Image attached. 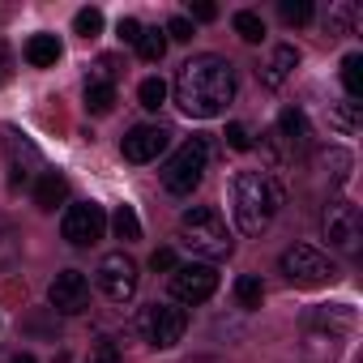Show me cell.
<instances>
[{"label":"cell","instance_id":"cell-1","mask_svg":"<svg viewBox=\"0 0 363 363\" xmlns=\"http://www.w3.org/2000/svg\"><path fill=\"white\" fill-rule=\"evenodd\" d=\"M231 99H235L231 60H223L214 52H201V56H193V60H184L175 69V103H179L184 116H193V120L223 116Z\"/></svg>","mask_w":363,"mask_h":363},{"label":"cell","instance_id":"cell-2","mask_svg":"<svg viewBox=\"0 0 363 363\" xmlns=\"http://www.w3.org/2000/svg\"><path fill=\"white\" fill-rule=\"evenodd\" d=\"M278 206H282V189L265 171H240L231 179V210H235V227L244 235H261L274 223Z\"/></svg>","mask_w":363,"mask_h":363},{"label":"cell","instance_id":"cell-3","mask_svg":"<svg viewBox=\"0 0 363 363\" xmlns=\"http://www.w3.org/2000/svg\"><path fill=\"white\" fill-rule=\"evenodd\" d=\"M179 244L193 257H201L206 265L227 261L231 248H235V240H231V231H227V223L214 206H193V210L179 214Z\"/></svg>","mask_w":363,"mask_h":363},{"label":"cell","instance_id":"cell-4","mask_svg":"<svg viewBox=\"0 0 363 363\" xmlns=\"http://www.w3.org/2000/svg\"><path fill=\"white\" fill-rule=\"evenodd\" d=\"M206 162H210V145H206V137H189L184 145H179V150L162 162V189H167L171 197H189V193L201 184Z\"/></svg>","mask_w":363,"mask_h":363},{"label":"cell","instance_id":"cell-5","mask_svg":"<svg viewBox=\"0 0 363 363\" xmlns=\"http://www.w3.org/2000/svg\"><path fill=\"white\" fill-rule=\"evenodd\" d=\"M282 278L291 282V286H329L333 278H337V269H333V261L320 252V248H312V244H291L286 252H282Z\"/></svg>","mask_w":363,"mask_h":363},{"label":"cell","instance_id":"cell-6","mask_svg":"<svg viewBox=\"0 0 363 363\" xmlns=\"http://www.w3.org/2000/svg\"><path fill=\"white\" fill-rule=\"evenodd\" d=\"M320 231L329 240V248L337 252H359V240H363V218H359V206L346 201V197H333L320 214Z\"/></svg>","mask_w":363,"mask_h":363},{"label":"cell","instance_id":"cell-7","mask_svg":"<svg viewBox=\"0 0 363 363\" xmlns=\"http://www.w3.org/2000/svg\"><path fill=\"white\" fill-rule=\"evenodd\" d=\"M141 286V274H137V261L128 252H107L99 261V291L111 299V303H128Z\"/></svg>","mask_w":363,"mask_h":363},{"label":"cell","instance_id":"cell-8","mask_svg":"<svg viewBox=\"0 0 363 363\" xmlns=\"http://www.w3.org/2000/svg\"><path fill=\"white\" fill-rule=\"evenodd\" d=\"M184 329H189V316H184V308H175V303H150L141 312V333L158 350H171L179 337H184Z\"/></svg>","mask_w":363,"mask_h":363},{"label":"cell","instance_id":"cell-9","mask_svg":"<svg viewBox=\"0 0 363 363\" xmlns=\"http://www.w3.org/2000/svg\"><path fill=\"white\" fill-rule=\"evenodd\" d=\"M103 231H107V214H103V206H94V201H77V206H69L65 218H60V235H65L73 248L99 244Z\"/></svg>","mask_w":363,"mask_h":363},{"label":"cell","instance_id":"cell-10","mask_svg":"<svg viewBox=\"0 0 363 363\" xmlns=\"http://www.w3.org/2000/svg\"><path fill=\"white\" fill-rule=\"evenodd\" d=\"M214 291H218V269L206 261L171 269V299H179V303H206Z\"/></svg>","mask_w":363,"mask_h":363},{"label":"cell","instance_id":"cell-11","mask_svg":"<svg viewBox=\"0 0 363 363\" xmlns=\"http://www.w3.org/2000/svg\"><path fill=\"white\" fill-rule=\"evenodd\" d=\"M48 303H52L56 316H82V312H90V282H86V274L82 269L56 274L52 286H48Z\"/></svg>","mask_w":363,"mask_h":363},{"label":"cell","instance_id":"cell-12","mask_svg":"<svg viewBox=\"0 0 363 363\" xmlns=\"http://www.w3.org/2000/svg\"><path fill=\"white\" fill-rule=\"evenodd\" d=\"M167 141H171V133H167L162 124H137V128L120 141V154H124L128 162H154V158L167 150Z\"/></svg>","mask_w":363,"mask_h":363},{"label":"cell","instance_id":"cell-13","mask_svg":"<svg viewBox=\"0 0 363 363\" xmlns=\"http://www.w3.org/2000/svg\"><path fill=\"white\" fill-rule=\"evenodd\" d=\"M299 69V48L295 43H278L265 60H261V69H257V77H261V86L265 90H278V86H286L291 82V73Z\"/></svg>","mask_w":363,"mask_h":363},{"label":"cell","instance_id":"cell-14","mask_svg":"<svg viewBox=\"0 0 363 363\" xmlns=\"http://www.w3.org/2000/svg\"><path fill=\"white\" fill-rule=\"evenodd\" d=\"M278 137L291 145V154H303L308 150V141H312V128H308V116L299 111V107H286L282 116H278Z\"/></svg>","mask_w":363,"mask_h":363},{"label":"cell","instance_id":"cell-15","mask_svg":"<svg viewBox=\"0 0 363 363\" xmlns=\"http://www.w3.org/2000/svg\"><path fill=\"white\" fill-rule=\"evenodd\" d=\"M65 201H69V179H65L60 171L39 175V184H35V206H39V210H56V206H65Z\"/></svg>","mask_w":363,"mask_h":363},{"label":"cell","instance_id":"cell-16","mask_svg":"<svg viewBox=\"0 0 363 363\" xmlns=\"http://www.w3.org/2000/svg\"><path fill=\"white\" fill-rule=\"evenodd\" d=\"M65 56V43L56 35H30L26 39V60L35 69H56V60Z\"/></svg>","mask_w":363,"mask_h":363},{"label":"cell","instance_id":"cell-17","mask_svg":"<svg viewBox=\"0 0 363 363\" xmlns=\"http://www.w3.org/2000/svg\"><path fill=\"white\" fill-rule=\"evenodd\" d=\"M133 48H137V56H141L145 65H158V60L167 56V35H162L158 26H154V30H145V26H141V39H137Z\"/></svg>","mask_w":363,"mask_h":363},{"label":"cell","instance_id":"cell-18","mask_svg":"<svg viewBox=\"0 0 363 363\" xmlns=\"http://www.w3.org/2000/svg\"><path fill=\"white\" fill-rule=\"evenodd\" d=\"M111 107H116V86H107V82H86V111L107 116Z\"/></svg>","mask_w":363,"mask_h":363},{"label":"cell","instance_id":"cell-19","mask_svg":"<svg viewBox=\"0 0 363 363\" xmlns=\"http://www.w3.org/2000/svg\"><path fill=\"white\" fill-rule=\"evenodd\" d=\"M329 124H333L342 137H350V133L363 124V116H359V103H350V99H346V103H333V107H329Z\"/></svg>","mask_w":363,"mask_h":363},{"label":"cell","instance_id":"cell-20","mask_svg":"<svg viewBox=\"0 0 363 363\" xmlns=\"http://www.w3.org/2000/svg\"><path fill=\"white\" fill-rule=\"evenodd\" d=\"M111 231H116V240H124V244L141 240V218H137V210H133V206H120V210L111 214Z\"/></svg>","mask_w":363,"mask_h":363},{"label":"cell","instance_id":"cell-21","mask_svg":"<svg viewBox=\"0 0 363 363\" xmlns=\"http://www.w3.org/2000/svg\"><path fill=\"white\" fill-rule=\"evenodd\" d=\"M231 26H235V35H240L244 43H261V39H265V22H261V13H252V9H240V13L231 18Z\"/></svg>","mask_w":363,"mask_h":363},{"label":"cell","instance_id":"cell-22","mask_svg":"<svg viewBox=\"0 0 363 363\" xmlns=\"http://www.w3.org/2000/svg\"><path fill=\"white\" fill-rule=\"evenodd\" d=\"M342 86H346L350 103L363 94V56H359V52H350V56L342 60Z\"/></svg>","mask_w":363,"mask_h":363},{"label":"cell","instance_id":"cell-23","mask_svg":"<svg viewBox=\"0 0 363 363\" xmlns=\"http://www.w3.org/2000/svg\"><path fill=\"white\" fill-rule=\"evenodd\" d=\"M235 299H240V308H261V299H265V286H261V278L257 274H244V278H235Z\"/></svg>","mask_w":363,"mask_h":363},{"label":"cell","instance_id":"cell-24","mask_svg":"<svg viewBox=\"0 0 363 363\" xmlns=\"http://www.w3.org/2000/svg\"><path fill=\"white\" fill-rule=\"evenodd\" d=\"M320 162L329 167V175H333V184H346V179H350V154H346L342 145H329V150L320 154Z\"/></svg>","mask_w":363,"mask_h":363},{"label":"cell","instance_id":"cell-25","mask_svg":"<svg viewBox=\"0 0 363 363\" xmlns=\"http://www.w3.org/2000/svg\"><path fill=\"white\" fill-rule=\"evenodd\" d=\"M350 26H354V5H333L329 9V22H325V30H329V39H342V35H350Z\"/></svg>","mask_w":363,"mask_h":363},{"label":"cell","instance_id":"cell-26","mask_svg":"<svg viewBox=\"0 0 363 363\" xmlns=\"http://www.w3.org/2000/svg\"><path fill=\"white\" fill-rule=\"evenodd\" d=\"M137 99H141L145 111H158V107L167 103V82H162V77H145V82L137 86Z\"/></svg>","mask_w":363,"mask_h":363},{"label":"cell","instance_id":"cell-27","mask_svg":"<svg viewBox=\"0 0 363 363\" xmlns=\"http://www.w3.org/2000/svg\"><path fill=\"white\" fill-rule=\"evenodd\" d=\"M9 158H13V175H22V162H39V150L22 133H9Z\"/></svg>","mask_w":363,"mask_h":363},{"label":"cell","instance_id":"cell-28","mask_svg":"<svg viewBox=\"0 0 363 363\" xmlns=\"http://www.w3.org/2000/svg\"><path fill=\"white\" fill-rule=\"evenodd\" d=\"M278 13H282L286 26H308L312 22V5H308V0H282Z\"/></svg>","mask_w":363,"mask_h":363},{"label":"cell","instance_id":"cell-29","mask_svg":"<svg viewBox=\"0 0 363 363\" xmlns=\"http://www.w3.org/2000/svg\"><path fill=\"white\" fill-rule=\"evenodd\" d=\"M73 30H77L82 39H99V35H103V13H99V9H77Z\"/></svg>","mask_w":363,"mask_h":363},{"label":"cell","instance_id":"cell-30","mask_svg":"<svg viewBox=\"0 0 363 363\" xmlns=\"http://www.w3.org/2000/svg\"><path fill=\"white\" fill-rule=\"evenodd\" d=\"M116 77H120L116 56H99V60L90 65V77H86V82H107V86H116Z\"/></svg>","mask_w":363,"mask_h":363},{"label":"cell","instance_id":"cell-31","mask_svg":"<svg viewBox=\"0 0 363 363\" xmlns=\"http://www.w3.org/2000/svg\"><path fill=\"white\" fill-rule=\"evenodd\" d=\"M162 35H167V43H189V39H193V22H189V18H171V22L162 26Z\"/></svg>","mask_w":363,"mask_h":363},{"label":"cell","instance_id":"cell-32","mask_svg":"<svg viewBox=\"0 0 363 363\" xmlns=\"http://www.w3.org/2000/svg\"><path fill=\"white\" fill-rule=\"evenodd\" d=\"M227 145L244 154V150H252V133H248L244 124H227Z\"/></svg>","mask_w":363,"mask_h":363},{"label":"cell","instance_id":"cell-33","mask_svg":"<svg viewBox=\"0 0 363 363\" xmlns=\"http://www.w3.org/2000/svg\"><path fill=\"white\" fill-rule=\"evenodd\" d=\"M86 363H124V354H120L111 342H99V346L86 354Z\"/></svg>","mask_w":363,"mask_h":363},{"label":"cell","instance_id":"cell-34","mask_svg":"<svg viewBox=\"0 0 363 363\" xmlns=\"http://www.w3.org/2000/svg\"><path fill=\"white\" fill-rule=\"evenodd\" d=\"M150 269H154V274H158V269H162V274H171V269H175V252H171V248H154Z\"/></svg>","mask_w":363,"mask_h":363},{"label":"cell","instance_id":"cell-35","mask_svg":"<svg viewBox=\"0 0 363 363\" xmlns=\"http://www.w3.org/2000/svg\"><path fill=\"white\" fill-rule=\"evenodd\" d=\"M116 35H120L124 43H137V39H141V22H137V18H120V26H116Z\"/></svg>","mask_w":363,"mask_h":363},{"label":"cell","instance_id":"cell-36","mask_svg":"<svg viewBox=\"0 0 363 363\" xmlns=\"http://www.w3.org/2000/svg\"><path fill=\"white\" fill-rule=\"evenodd\" d=\"M193 18H197V22H214V18H218V9L201 0V5H193ZM193 18H189V22H193Z\"/></svg>","mask_w":363,"mask_h":363},{"label":"cell","instance_id":"cell-37","mask_svg":"<svg viewBox=\"0 0 363 363\" xmlns=\"http://www.w3.org/2000/svg\"><path fill=\"white\" fill-rule=\"evenodd\" d=\"M0 363H35V354H26V350H9V354H0Z\"/></svg>","mask_w":363,"mask_h":363}]
</instances>
